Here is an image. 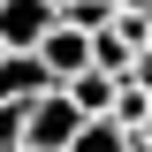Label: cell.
Instances as JSON below:
<instances>
[{
    "instance_id": "cell-2",
    "label": "cell",
    "mask_w": 152,
    "mask_h": 152,
    "mask_svg": "<svg viewBox=\"0 0 152 152\" xmlns=\"http://www.w3.org/2000/svg\"><path fill=\"white\" fill-rule=\"evenodd\" d=\"M61 23V8L46 0H0V38H8V53H38V38Z\"/></svg>"
},
{
    "instance_id": "cell-11",
    "label": "cell",
    "mask_w": 152,
    "mask_h": 152,
    "mask_svg": "<svg viewBox=\"0 0 152 152\" xmlns=\"http://www.w3.org/2000/svg\"><path fill=\"white\" fill-rule=\"evenodd\" d=\"M23 152H46V145H23Z\"/></svg>"
},
{
    "instance_id": "cell-9",
    "label": "cell",
    "mask_w": 152,
    "mask_h": 152,
    "mask_svg": "<svg viewBox=\"0 0 152 152\" xmlns=\"http://www.w3.org/2000/svg\"><path fill=\"white\" fill-rule=\"evenodd\" d=\"M46 8H69V0H46Z\"/></svg>"
},
{
    "instance_id": "cell-4",
    "label": "cell",
    "mask_w": 152,
    "mask_h": 152,
    "mask_svg": "<svg viewBox=\"0 0 152 152\" xmlns=\"http://www.w3.org/2000/svg\"><path fill=\"white\" fill-rule=\"evenodd\" d=\"M38 91H53V76H46L38 53H8L0 61V99H8V107H31Z\"/></svg>"
},
{
    "instance_id": "cell-3",
    "label": "cell",
    "mask_w": 152,
    "mask_h": 152,
    "mask_svg": "<svg viewBox=\"0 0 152 152\" xmlns=\"http://www.w3.org/2000/svg\"><path fill=\"white\" fill-rule=\"evenodd\" d=\"M38 61H46V76H53V84L84 76V69H91V31H76V23H53V31L38 38Z\"/></svg>"
},
{
    "instance_id": "cell-5",
    "label": "cell",
    "mask_w": 152,
    "mask_h": 152,
    "mask_svg": "<svg viewBox=\"0 0 152 152\" xmlns=\"http://www.w3.org/2000/svg\"><path fill=\"white\" fill-rule=\"evenodd\" d=\"M61 91H69L84 114H114V99H122V76H107V69H84V76H69Z\"/></svg>"
},
{
    "instance_id": "cell-12",
    "label": "cell",
    "mask_w": 152,
    "mask_h": 152,
    "mask_svg": "<svg viewBox=\"0 0 152 152\" xmlns=\"http://www.w3.org/2000/svg\"><path fill=\"white\" fill-rule=\"evenodd\" d=\"M114 8H122V0H114Z\"/></svg>"
},
{
    "instance_id": "cell-6",
    "label": "cell",
    "mask_w": 152,
    "mask_h": 152,
    "mask_svg": "<svg viewBox=\"0 0 152 152\" xmlns=\"http://www.w3.org/2000/svg\"><path fill=\"white\" fill-rule=\"evenodd\" d=\"M129 137H137V129H122L114 114H91V122L76 129V145H69V152H129Z\"/></svg>"
},
{
    "instance_id": "cell-1",
    "label": "cell",
    "mask_w": 152,
    "mask_h": 152,
    "mask_svg": "<svg viewBox=\"0 0 152 152\" xmlns=\"http://www.w3.org/2000/svg\"><path fill=\"white\" fill-rule=\"evenodd\" d=\"M84 122H91V114L76 107V99L61 91V84H53V91H38L31 107H23V129H31V145H46V152H69Z\"/></svg>"
},
{
    "instance_id": "cell-7",
    "label": "cell",
    "mask_w": 152,
    "mask_h": 152,
    "mask_svg": "<svg viewBox=\"0 0 152 152\" xmlns=\"http://www.w3.org/2000/svg\"><path fill=\"white\" fill-rule=\"evenodd\" d=\"M31 145V129H23V107H8L0 99V152H23Z\"/></svg>"
},
{
    "instance_id": "cell-8",
    "label": "cell",
    "mask_w": 152,
    "mask_h": 152,
    "mask_svg": "<svg viewBox=\"0 0 152 152\" xmlns=\"http://www.w3.org/2000/svg\"><path fill=\"white\" fill-rule=\"evenodd\" d=\"M137 137H145V145H152V114H145V129H137Z\"/></svg>"
},
{
    "instance_id": "cell-10",
    "label": "cell",
    "mask_w": 152,
    "mask_h": 152,
    "mask_svg": "<svg viewBox=\"0 0 152 152\" xmlns=\"http://www.w3.org/2000/svg\"><path fill=\"white\" fill-rule=\"evenodd\" d=\"M0 61H8V38H0Z\"/></svg>"
}]
</instances>
